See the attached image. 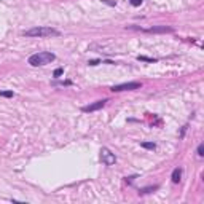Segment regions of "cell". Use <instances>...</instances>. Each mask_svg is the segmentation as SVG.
<instances>
[{"instance_id":"obj_1","label":"cell","mask_w":204,"mask_h":204,"mask_svg":"<svg viewBox=\"0 0 204 204\" xmlns=\"http://www.w3.org/2000/svg\"><path fill=\"white\" fill-rule=\"evenodd\" d=\"M22 35L24 37H34V38H46V37H57V35H61V32L53 29V27L40 26V27H32L29 30H24Z\"/></svg>"},{"instance_id":"obj_2","label":"cell","mask_w":204,"mask_h":204,"mask_svg":"<svg viewBox=\"0 0 204 204\" xmlns=\"http://www.w3.org/2000/svg\"><path fill=\"white\" fill-rule=\"evenodd\" d=\"M56 59V56H54L53 53H50V51H40V53H35L32 56L29 57V64L32 65V67H38V65H46L50 64V62H53Z\"/></svg>"},{"instance_id":"obj_3","label":"cell","mask_w":204,"mask_h":204,"mask_svg":"<svg viewBox=\"0 0 204 204\" xmlns=\"http://www.w3.org/2000/svg\"><path fill=\"white\" fill-rule=\"evenodd\" d=\"M139 81H129V83H121V85H115L112 86V91L113 93H120V91H132V89H139L140 88Z\"/></svg>"},{"instance_id":"obj_4","label":"cell","mask_w":204,"mask_h":204,"mask_svg":"<svg viewBox=\"0 0 204 204\" xmlns=\"http://www.w3.org/2000/svg\"><path fill=\"white\" fill-rule=\"evenodd\" d=\"M101 159H102V163L104 164H107V166H112V164H115L116 163V158H115V155L108 150V148H101Z\"/></svg>"},{"instance_id":"obj_5","label":"cell","mask_w":204,"mask_h":204,"mask_svg":"<svg viewBox=\"0 0 204 204\" xmlns=\"http://www.w3.org/2000/svg\"><path fill=\"white\" fill-rule=\"evenodd\" d=\"M105 102H107V99H102V101H97V102H94V104L91 105H86V107H83L81 110H83L85 113H89V112H96V110H99V108H102L105 105Z\"/></svg>"},{"instance_id":"obj_6","label":"cell","mask_w":204,"mask_h":204,"mask_svg":"<svg viewBox=\"0 0 204 204\" xmlns=\"http://www.w3.org/2000/svg\"><path fill=\"white\" fill-rule=\"evenodd\" d=\"M145 32H152V34H159V32H172L171 27L166 26H158V27H150V29H145Z\"/></svg>"},{"instance_id":"obj_7","label":"cell","mask_w":204,"mask_h":204,"mask_svg":"<svg viewBox=\"0 0 204 204\" xmlns=\"http://www.w3.org/2000/svg\"><path fill=\"white\" fill-rule=\"evenodd\" d=\"M180 177H182V169H180V167H175V169L172 171V175H171L172 182H174V183H179V182H180Z\"/></svg>"},{"instance_id":"obj_8","label":"cell","mask_w":204,"mask_h":204,"mask_svg":"<svg viewBox=\"0 0 204 204\" xmlns=\"http://www.w3.org/2000/svg\"><path fill=\"white\" fill-rule=\"evenodd\" d=\"M158 190V185H153V187H145V188H140L139 193L140 195H145V193H152V191Z\"/></svg>"},{"instance_id":"obj_9","label":"cell","mask_w":204,"mask_h":204,"mask_svg":"<svg viewBox=\"0 0 204 204\" xmlns=\"http://www.w3.org/2000/svg\"><path fill=\"white\" fill-rule=\"evenodd\" d=\"M142 147L144 148H148V150H155L156 145L153 144V142H142Z\"/></svg>"},{"instance_id":"obj_10","label":"cell","mask_w":204,"mask_h":204,"mask_svg":"<svg viewBox=\"0 0 204 204\" xmlns=\"http://www.w3.org/2000/svg\"><path fill=\"white\" fill-rule=\"evenodd\" d=\"M198 156H201V158L204 156V145H203V144L198 145Z\"/></svg>"},{"instance_id":"obj_11","label":"cell","mask_w":204,"mask_h":204,"mask_svg":"<svg viewBox=\"0 0 204 204\" xmlns=\"http://www.w3.org/2000/svg\"><path fill=\"white\" fill-rule=\"evenodd\" d=\"M0 96H3V97H13V91H0Z\"/></svg>"},{"instance_id":"obj_12","label":"cell","mask_w":204,"mask_h":204,"mask_svg":"<svg viewBox=\"0 0 204 204\" xmlns=\"http://www.w3.org/2000/svg\"><path fill=\"white\" fill-rule=\"evenodd\" d=\"M129 2H131V5H132V6H140L144 0H129Z\"/></svg>"},{"instance_id":"obj_13","label":"cell","mask_w":204,"mask_h":204,"mask_svg":"<svg viewBox=\"0 0 204 204\" xmlns=\"http://www.w3.org/2000/svg\"><path fill=\"white\" fill-rule=\"evenodd\" d=\"M139 61H148V62H155L156 59H152V57H145V56H137Z\"/></svg>"},{"instance_id":"obj_14","label":"cell","mask_w":204,"mask_h":204,"mask_svg":"<svg viewBox=\"0 0 204 204\" xmlns=\"http://www.w3.org/2000/svg\"><path fill=\"white\" fill-rule=\"evenodd\" d=\"M62 72H64V70H62V69H56V70H54V73H53V75L56 77V78H59V77L62 75Z\"/></svg>"},{"instance_id":"obj_15","label":"cell","mask_w":204,"mask_h":204,"mask_svg":"<svg viewBox=\"0 0 204 204\" xmlns=\"http://www.w3.org/2000/svg\"><path fill=\"white\" fill-rule=\"evenodd\" d=\"M102 2H104V3H107V5H112V6H115V5H116V2H115V0H102Z\"/></svg>"}]
</instances>
